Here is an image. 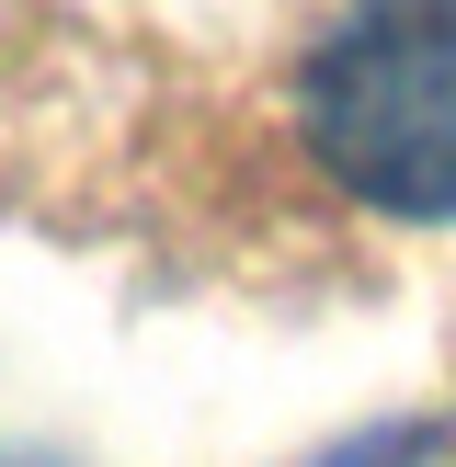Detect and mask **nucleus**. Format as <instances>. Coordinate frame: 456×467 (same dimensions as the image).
I'll return each mask as SVG.
<instances>
[{"label":"nucleus","mask_w":456,"mask_h":467,"mask_svg":"<svg viewBox=\"0 0 456 467\" xmlns=\"http://www.w3.org/2000/svg\"><path fill=\"white\" fill-rule=\"evenodd\" d=\"M319 171L399 228L456 217V0H354L296 80Z\"/></svg>","instance_id":"1"},{"label":"nucleus","mask_w":456,"mask_h":467,"mask_svg":"<svg viewBox=\"0 0 456 467\" xmlns=\"http://www.w3.org/2000/svg\"><path fill=\"white\" fill-rule=\"evenodd\" d=\"M422 456H433V433L399 422V433H354V445H331L319 467H422Z\"/></svg>","instance_id":"2"}]
</instances>
